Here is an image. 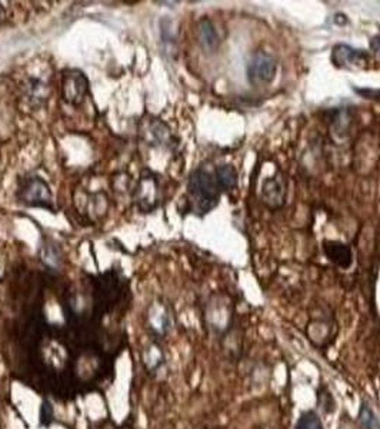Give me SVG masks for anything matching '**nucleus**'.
I'll return each mask as SVG.
<instances>
[{"mask_svg": "<svg viewBox=\"0 0 380 429\" xmlns=\"http://www.w3.org/2000/svg\"><path fill=\"white\" fill-rule=\"evenodd\" d=\"M187 189L196 212L204 215L218 207L222 189L218 183L215 172L206 169L204 166L198 167L190 175Z\"/></svg>", "mask_w": 380, "mask_h": 429, "instance_id": "nucleus-1", "label": "nucleus"}, {"mask_svg": "<svg viewBox=\"0 0 380 429\" xmlns=\"http://www.w3.org/2000/svg\"><path fill=\"white\" fill-rule=\"evenodd\" d=\"M277 74V61L268 52L257 50L246 67V76L252 86H268Z\"/></svg>", "mask_w": 380, "mask_h": 429, "instance_id": "nucleus-2", "label": "nucleus"}, {"mask_svg": "<svg viewBox=\"0 0 380 429\" xmlns=\"http://www.w3.org/2000/svg\"><path fill=\"white\" fill-rule=\"evenodd\" d=\"M19 199L28 207L52 209V192L48 183L39 176H30L22 180L19 188Z\"/></svg>", "mask_w": 380, "mask_h": 429, "instance_id": "nucleus-3", "label": "nucleus"}, {"mask_svg": "<svg viewBox=\"0 0 380 429\" xmlns=\"http://www.w3.org/2000/svg\"><path fill=\"white\" fill-rule=\"evenodd\" d=\"M332 63L337 69H365L369 66L370 56L363 49H356L350 45L339 43L332 49Z\"/></svg>", "mask_w": 380, "mask_h": 429, "instance_id": "nucleus-4", "label": "nucleus"}, {"mask_svg": "<svg viewBox=\"0 0 380 429\" xmlns=\"http://www.w3.org/2000/svg\"><path fill=\"white\" fill-rule=\"evenodd\" d=\"M63 99L69 103H81L89 92V81L81 70H67L62 82Z\"/></svg>", "mask_w": 380, "mask_h": 429, "instance_id": "nucleus-5", "label": "nucleus"}, {"mask_svg": "<svg viewBox=\"0 0 380 429\" xmlns=\"http://www.w3.org/2000/svg\"><path fill=\"white\" fill-rule=\"evenodd\" d=\"M288 195V185L280 174L276 176L264 179L262 186V200L266 207L276 211L280 209L284 202H286Z\"/></svg>", "mask_w": 380, "mask_h": 429, "instance_id": "nucleus-6", "label": "nucleus"}, {"mask_svg": "<svg viewBox=\"0 0 380 429\" xmlns=\"http://www.w3.org/2000/svg\"><path fill=\"white\" fill-rule=\"evenodd\" d=\"M323 251L332 264L340 269H349L353 264V252L349 245L339 240H325Z\"/></svg>", "mask_w": 380, "mask_h": 429, "instance_id": "nucleus-7", "label": "nucleus"}, {"mask_svg": "<svg viewBox=\"0 0 380 429\" xmlns=\"http://www.w3.org/2000/svg\"><path fill=\"white\" fill-rule=\"evenodd\" d=\"M147 325L159 337H165L172 329V316L162 304H154L147 312Z\"/></svg>", "mask_w": 380, "mask_h": 429, "instance_id": "nucleus-8", "label": "nucleus"}, {"mask_svg": "<svg viewBox=\"0 0 380 429\" xmlns=\"http://www.w3.org/2000/svg\"><path fill=\"white\" fill-rule=\"evenodd\" d=\"M158 195H159V183L155 176H143L139 182L138 188V202L139 207L143 211L154 209L158 205Z\"/></svg>", "mask_w": 380, "mask_h": 429, "instance_id": "nucleus-9", "label": "nucleus"}, {"mask_svg": "<svg viewBox=\"0 0 380 429\" xmlns=\"http://www.w3.org/2000/svg\"><path fill=\"white\" fill-rule=\"evenodd\" d=\"M198 41L203 50L215 52L219 46V36L209 19H202L198 25Z\"/></svg>", "mask_w": 380, "mask_h": 429, "instance_id": "nucleus-10", "label": "nucleus"}, {"mask_svg": "<svg viewBox=\"0 0 380 429\" xmlns=\"http://www.w3.org/2000/svg\"><path fill=\"white\" fill-rule=\"evenodd\" d=\"M145 368L150 372V374H158L159 370L165 366V353L162 348L156 344H150L145 348L142 355Z\"/></svg>", "mask_w": 380, "mask_h": 429, "instance_id": "nucleus-11", "label": "nucleus"}, {"mask_svg": "<svg viewBox=\"0 0 380 429\" xmlns=\"http://www.w3.org/2000/svg\"><path fill=\"white\" fill-rule=\"evenodd\" d=\"M215 175L222 191H232L237 186L239 175L232 165H222L215 169Z\"/></svg>", "mask_w": 380, "mask_h": 429, "instance_id": "nucleus-12", "label": "nucleus"}, {"mask_svg": "<svg viewBox=\"0 0 380 429\" xmlns=\"http://www.w3.org/2000/svg\"><path fill=\"white\" fill-rule=\"evenodd\" d=\"M357 422L362 429H380V418L368 404H362L360 406Z\"/></svg>", "mask_w": 380, "mask_h": 429, "instance_id": "nucleus-13", "label": "nucleus"}, {"mask_svg": "<svg viewBox=\"0 0 380 429\" xmlns=\"http://www.w3.org/2000/svg\"><path fill=\"white\" fill-rule=\"evenodd\" d=\"M295 429H323V423L316 412L306 411L299 417Z\"/></svg>", "mask_w": 380, "mask_h": 429, "instance_id": "nucleus-14", "label": "nucleus"}, {"mask_svg": "<svg viewBox=\"0 0 380 429\" xmlns=\"http://www.w3.org/2000/svg\"><path fill=\"white\" fill-rule=\"evenodd\" d=\"M353 90L360 98L380 103V87H353Z\"/></svg>", "mask_w": 380, "mask_h": 429, "instance_id": "nucleus-15", "label": "nucleus"}, {"mask_svg": "<svg viewBox=\"0 0 380 429\" xmlns=\"http://www.w3.org/2000/svg\"><path fill=\"white\" fill-rule=\"evenodd\" d=\"M370 50L380 58V33L370 39Z\"/></svg>", "mask_w": 380, "mask_h": 429, "instance_id": "nucleus-16", "label": "nucleus"}]
</instances>
